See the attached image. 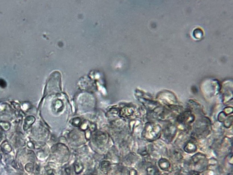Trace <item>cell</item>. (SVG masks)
<instances>
[{"instance_id":"obj_1","label":"cell","mask_w":233,"mask_h":175,"mask_svg":"<svg viewBox=\"0 0 233 175\" xmlns=\"http://www.w3.org/2000/svg\"><path fill=\"white\" fill-rule=\"evenodd\" d=\"M75 170L77 174H79L82 172L83 170V166L79 162H77L74 165Z\"/></svg>"},{"instance_id":"obj_3","label":"cell","mask_w":233,"mask_h":175,"mask_svg":"<svg viewBox=\"0 0 233 175\" xmlns=\"http://www.w3.org/2000/svg\"><path fill=\"white\" fill-rule=\"evenodd\" d=\"M130 175H138L137 171L135 170H132L130 172Z\"/></svg>"},{"instance_id":"obj_2","label":"cell","mask_w":233,"mask_h":175,"mask_svg":"<svg viewBox=\"0 0 233 175\" xmlns=\"http://www.w3.org/2000/svg\"><path fill=\"white\" fill-rule=\"evenodd\" d=\"M110 165V163L109 162H107V161H104L102 162L101 167L102 168L104 169H106L107 168L109 167Z\"/></svg>"}]
</instances>
